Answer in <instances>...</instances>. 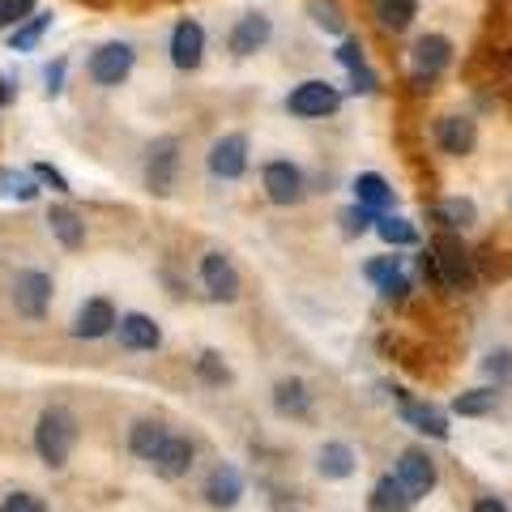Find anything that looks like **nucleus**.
<instances>
[{"mask_svg":"<svg viewBox=\"0 0 512 512\" xmlns=\"http://www.w3.org/2000/svg\"><path fill=\"white\" fill-rule=\"evenodd\" d=\"M427 252H431V261H436V282L444 286V291H470V286L478 282L474 256L453 231H440L436 239H431Z\"/></svg>","mask_w":512,"mask_h":512,"instance_id":"f257e3e1","label":"nucleus"},{"mask_svg":"<svg viewBox=\"0 0 512 512\" xmlns=\"http://www.w3.org/2000/svg\"><path fill=\"white\" fill-rule=\"evenodd\" d=\"M73 444H77V423H73V414L60 410V406L43 410V414H39V427H35V448H39V457H43L52 470H60L64 461H69Z\"/></svg>","mask_w":512,"mask_h":512,"instance_id":"f03ea898","label":"nucleus"},{"mask_svg":"<svg viewBox=\"0 0 512 512\" xmlns=\"http://www.w3.org/2000/svg\"><path fill=\"white\" fill-rule=\"evenodd\" d=\"M338 107H342V94L329 82H299L291 94H286V111L299 120H325Z\"/></svg>","mask_w":512,"mask_h":512,"instance_id":"7ed1b4c3","label":"nucleus"},{"mask_svg":"<svg viewBox=\"0 0 512 512\" xmlns=\"http://www.w3.org/2000/svg\"><path fill=\"white\" fill-rule=\"evenodd\" d=\"M393 478L406 487L410 500H423V495H431V491H436V483H440L436 461H431V457L423 453V448H406V453L397 457V470H393Z\"/></svg>","mask_w":512,"mask_h":512,"instance_id":"20e7f679","label":"nucleus"},{"mask_svg":"<svg viewBox=\"0 0 512 512\" xmlns=\"http://www.w3.org/2000/svg\"><path fill=\"white\" fill-rule=\"evenodd\" d=\"M448 60H453V43L444 35H423L414 43L410 52V64H414V90H427V82H436V77L448 69Z\"/></svg>","mask_w":512,"mask_h":512,"instance_id":"39448f33","label":"nucleus"},{"mask_svg":"<svg viewBox=\"0 0 512 512\" xmlns=\"http://www.w3.org/2000/svg\"><path fill=\"white\" fill-rule=\"evenodd\" d=\"M261 184H265V197L274 205H299L303 201V171L291 163V158H274V163H265Z\"/></svg>","mask_w":512,"mask_h":512,"instance_id":"423d86ee","label":"nucleus"},{"mask_svg":"<svg viewBox=\"0 0 512 512\" xmlns=\"http://www.w3.org/2000/svg\"><path fill=\"white\" fill-rule=\"evenodd\" d=\"M47 299H52V278L39 274V269H22V274L13 278V308H18V316L43 320Z\"/></svg>","mask_w":512,"mask_h":512,"instance_id":"0eeeda50","label":"nucleus"},{"mask_svg":"<svg viewBox=\"0 0 512 512\" xmlns=\"http://www.w3.org/2000/svg\"><path fill=\"white\" fill-rule=\"evenodd\" d=\"M133 73V47L128 43H103L90 56V82L94 86H120Z\"/></svg>","mask_w":512,"mask_h":512,"instance_id":"6e6552de","label":"nucleus"},{"mask_svg":"<svg viewBox=\"0 0 512 512\" xmlns=\"http://www.w3.org/2000/svg\"><path fill=\"white\" fill-rule=\"evenodd\" d=\"M436 146L448 158H466L478 146V124L470 116H440L436 120Z\"/></svg>","mask_w":512,"mask_h":512,"instance_id":"1a4fd4ad","label":"nucleus"},{"mask_svg":"<svg viewBox=\"0 0 512 512\" xmlns=\"http://www.w3.org/2000/svg\"><path fill=\"white\" fill-rule=\"evenodd\" d=\"M210 171L218 180H239V175L248 171V137L244 133H227L214 141L210 150Z\"/></svg>","mask_w":512,"mask_h":512,"instance_id":"9d476101","label":"nucleus"},{"mask_svg":"<svg viewBox=\"0 0 512 512\" xmlns=\"http://www.w3.org/2000/svg\"><path fill=\"white\" fill-rule=\"evenodd\" d=\"M175 171H180V141L163 137L150 146V163H146V180L154 192H171L175 184Z\"/></svg>","mask_w":512,"mask_h":512,"instance_id":"9b49d317","label":"nucleus"},{"mask_svg":"<svg viewBox=\"0 0 512 512\" xmlns=\"http://www.w3.org/2000/svg\"><path fill=\"white\" fill-rule=\"evenodd\" d=\"M201 282H205V291H210L214 299H222V303H231L239 295V274H235V265L222 252H205L201 256Z\"/></svg>","mask_w":512,"mask_h":512,"instance_id":"f8f14e48","label":"nucleus"},{"mask_svg":"<svg viewBox=\"0 0 512 512\" xmlns=\"http://www.w3.org/2000/svg\"><path fill=\"white\" fill-rule=\"evenodd\" d=\"M269 35H274V22H269L265 13H248V18L235 22L227 43H231L235 56H252V52H261V47L269 43Z\"/></svg>","mask_w":512,"mask_h":512,"instance_id":"ddd939ff","label":"nucleus"},{"mask_svg":"<svg viewBox=\"0 0 512 512\" xmlns=\"http://www.w3.org/2000/svg\"><path fill=\"white\" fill-rule=\"evenodd\" d=\"M201 52H205V30L184 18L180 26L171 30V64L175 69H197Z\"/></svg>","mask_w":512,"mask_h":512,"instance_id":"4468645a","label":"nucleus"},{"mask_svg":"<svg viewBox=\"0 0 512 512\" xmlns=\"http://www.w3.org/2000/svg\"><path fill=\"white\" fill-rule=\"evenodd\" d=\"M120 320H116V308H111L107 299H86L82 303V312H77V325L73 333L77 338H107L111 329H116Z\"/></svg>","mask_w":512,"mask_h":512,"instance_id":"2eb2a0df","label":"nucleus"},{"mask_svg":"<svg viewBox=\"0 0 512 512\" xmlns=\"http://www.w3.org/2000/svg\"><path fill=\"white\" fill-rule=\"evenodd\" d=\"M431 222H440V231H466L478 222V205L470 197H444L431 205Z\"/></svg>","mask_w":512,"mask_h":512,"instance_id":"dca6fc26","label":"nucleus"},{"mask_svg":"<svg viewBox=\"0 0 512 512\" xmlns=\"http://www.w3.org/2000/svg\"><path fill=\"white\" fill-rule=\"evenodd\" d=\"M116 329H120V342L128 350H158V342H163V329H158L150 316H141V312L120 316Z\"/></svg>","mask_w":512,"mask_h":512,"instance_id":"f3484780","label":"nucleus"},{"mask_svg":"<svg viewBox=\"0 0 512 512\" xmlns=\"http://www.w3.org/2000/svg\"><path fill=\"white\" fill-rule=\"evenodd\" d=\"M402 419L414 427V431H423V436L431 440H448V419H444V410L440 406H431V402H402Z\"/></svg>","mask_w":512,"mask_h":512,"instance_id":"a211bd4d","label":"nucleus"},{"mask_svg":"<svg viewBox=\"0 0 512 512\" xmlns=\"http://www.w3.org/2000/svg\"><path fill=\"white\" fill-rule=\"evenodd\" d=\"M239 495H244V478H239L235 466H218L210 478H205V500H210L214 508L239 504Z\"/></svg>","mask_w":512,"mask_h":512,"instance_id":"6ab92c4d","label":"nucleus"},{"mask_svg":"<svg viewBox=\"0 0 512 512\" xmlns=\"http://www.w3.org/2000/svg\"><path fill=\"white\" fill-rule=\"evenodd\" d=\"M154 470L163 478H184L192 470V444L184 436H167V444L154 457Z\"/></svg>","mask_w":512,"mask_h":512,"instance_id":"aec40b11","label":"nucleus"},{"mask_svg":"<svg viewBox=\"0 0 512 512\" xmlns=\"http://www.w3.org/2000/svg\"><path fill=\"white\" fill-rule=\"evenodd\" d=\"M367 508H372V512H410V508H414V500H410L406 487L397 483L393 474H384L380 483L372 487V495H367Z\"/></svg>","mask_w":512,"mask_h":512,"instance_id":"412c9836","label":"nucleus"},{"mask_svg":"<svg viewBox=\"0 0 512 512\" xmlns=\"http://www.w3.org/2000/svg\"><path fill=\"white\" fill-rule=\"evenodd\" d=\"M355 466H359V457H355V448H350V444L333 440V444H325L316 453V470L325 478H350V474H355Z\"/></svg>","mask_w":512,"mask_h":512,"instance_id":"4be33fe9","label":"nucleus"},{"mask_svg":"<svg viewBox=\"0 0 512 512\" xmlns=\"http://www.w3.org/2000/svg\"><path fill=\"white\" fill-rule=\"evenodd\" d=\"M372 13L384 30H393V35H402V30L419 18V0H372Z\"/></svg>","mask_w":512,"mask_h":512,"instance_id":"5701e85b","label":"nucleus"},{"mask_svg":"<svg viewBox=\"0 0 512 512\" xmlns=\"http://www.w3.org/2000/svg\"><path fill=\"white\" fill-rule=\"evenodd\" d=\"M355 201L380 214V210H389V205H393V188H389V180H384V175L363 171L359 180H355Z\"/></svg>","mask_w":512,"mask_h":512,"instance_id":"b1692460","label":"nucleus"},{"mask_svg":"<svg viewBox=\"0 0 512 512\" xmlns=\"http://www.w3.org/2000/svg\"><path fill=\"white\" fill-rule=\"evenodd\" d=\"M312 406V397H308V384L303 380H278V389H274V410L286 414V419H303Z\"/></svg>","mask_w":512,"mask_h":512,"instance_id":"393cba45","label":"nucleus"},{"mask_svg":"<svg viewBox=\"0 0 512 512\" xmlns=\"http://www.w3.org/2000/svg\"><path fill=\"white\" fill-rule=\"evenodd\" d=\"M47 227H52V235L60 239L64 248H82V244H86V227H82V218H77L73 210H64V205H56V210H47Z\"/></svg>","mask_w":512,"mask_h":512,"instance_id":"a878e982","label":"nucleus"},{"mask_svg":"<svg viewBox=\"0 0 512 512\" xmlns=\"http://www.w3.org/2000/svg\"><path fill=\"white\" fill-rule=\"evenodd\" d=\"M372 231H376L389 248H410V244H419V231H414V222H410V218H397V214H380Z\"/></svg>","mask_w":512,"mask_h":512,"instance_id":"bb28decb","label":"nucleus"},{"mask_svg":"<svg viewBox=\"0 0 512 512\" xmlns=\"http://www.w3.org/2000/svg\"><path fill=\"white\" fill-rule=\"evenodd\" d=\"M495 406H500V393L495 389H466L453 397V414H461V419H483Z\"/></svg>","mask_w":512,"mask_h":512,"instance_id":"cd10ccee","label":"nucleus"},{"mask_svg":"<svg viewBox=\"0 0 512 512\" xmlns=\"http://www.w3.org/2000/svg\"><path fill=\"white\" fill-rule=\"evenodd\" d=\"M167 436H171V431L163 427V423H137L133 427V436H128V448H133V453L137 457H146V461H154L158 457V448H163L167 444Z\"/></svg>","mask_w":512,"mask_h":512,"instance_id":"c85d7f7f","label":"nucleus"},{"mask_svg":"<svg viewBox=\"0 0 512 512\" xmlns=\"http://www.w3.org/2000/svg\"><path fill=\"white\" fill-rule=\"evenodd\" d=\"M483 372H487V380H495V389H500V384H508V380H512V350H508V346L487 350Z\"/></svg>","mask_w":512,"mask_h":512,"instance_id":"c756f323","label":"nucleus"},{"mask_svg":"<svg viewBox=\"0 0 512 512\" xmlns=\"http://www.w3.org/2000/svg\"><path fill=\"white\" fill-rule=\"evenodd\" d=\"M308 13H312V22H316L320 30H329V35H342L346 18H342V9L333 5V0H312V5H308Z\"/></svg>","mask_w":512,"mask_h":512,"instance_id":"7c9ffc66","label":"nucleus"},{"mask_svg":"<svg viewBox=\"0 0 512 512\" xmlns=\"http://www.w3.org/2000/svg\"><path fill=\"white\" fill-rule=\"evenodd\" d=\"M52 26V13H39V18H30L26 26L13 30V52H30L39 39H43V30Z\"/></svg>","mask_w":512,"mask_h":512,"instance_id":"2f4dec72","label":"nucleus"},{"mask_svg":"<svg viewBox=\"0 0 512 512\" xmlns=\"http://www.w3.org/2000/svg\"><path fill=\"white\" fill-rule=\"evenodd\" d=\"M35 184H30V175L22 171H0V197H18V201H30L35 197Z\"/></svg>","mask_w":512,"mask_h":512,"instance_id":"473e14b6","label":"nucleus"},{"mask_svg":"<svg viewBox=\"0 0 512 512\" xmlns=\"http://www.w3.org/2000/svg\"><path fill=\"white\" fill-rule=\"evenodd\" d=\"M363 274L372 278L376 286H389L393 278H402V256H380V261H372Z\"/></svg>","mask_w":512,"mask_h":512,"instance_id":"72a5a7b5","label":"nucleus"},{"mask_svg":"<svg viewBox=\"0 0 512 512\" xmlns=\"http://www.w3.org/2000/svg\"><path fill=\"white\" fill-rule=\"evenodd\" d=\"M376 218H380L376 210H367V205H359V201H355V210H346V214H342L346 235H363L367 227H376Z\"/></svg>","mask_w":512,"mask_h":512,"instance_id":"f704fd0d","label":"nucleus"},{"mask_svg":"<svg viewBox=\"0 0 512 512\" xmlns=\"http://www.w3.org/2000/svg\"><path fill=\"white\" fill-rule=\"evenodd\" d=\"M0 512H43V500L35 491H13V495H5Z\"/></svg>","mask_w":512,"mask_h":512,"instance_id":"c9c22d12","label":"nucleus"},{"mask_svg":"<svg viewBox=\"0 0 512 512\" xmlns=\"http://www.w3.org/2000/svg\"><path fill=\"white\" fill-rule=\"evenodd\" d=\"M35 0H0V26H18L22 18H30Z\"/></svg>","mask_w":512,"mask_h":512,"instance_id":"e433bc0d","label":"nucleus"},{"mask_svg":"<svg viewBox=\"0 0 512 512\" xmlns=\"http://www.w3.org/2000/svg\"><path fill=\"white\" fill-rule=\"evenodd\" d=\"M338 60L346 64L350 73H363V69H367V60H363V47H359V43H342V47H338Z\"/></svg>","mask_w":512,"mask_h":512,"instance_id":"4c0bfd02","label":"nucleus"},{"mask_svg":"<svg viewBox=\"0 0 512 512\" xmlns=\"http://www.w3.org/2000/svg\"><path fill=\"white\" fill-rule=\"evenodd\" d=\"M201 376H205V380H227V367L218 363L214 350H205V355H201Z\"/></svg>","mask_w":512,"mask_h":512,"instance_id":"58836bf2","label":"nucleus"},{"mask_svg":"<svg viewBox=\"0 0 512 512\" xmlns=\"http://www.w3.org/2000/svg\"><path fill=\"white\" fill-rule=\"evenodd\" d=\"M35 175H39V180H43V184H52L56 192H69V184H64V175H60V171H52V167H47V163H35Z\"/></svg>","mask_w":512,"mask_h":512,"instance_id":"ea45409f","label":"nucleus"},{"mask_svg":"<svg viewBox=\"0 0 512 512\" xmlns=\"http://www.w3.org/2000/svg\"><path fill=\"white\" fill-rule=\"evenodd\" d=\"M380 295H384V299H406V295H410V278H406V274L393 278L389 286H380Z\"/></svg>","mask_w":512,"mask_h":512,"instance_id":"a19ab883","label":"nucleus"},{"mask_svg":"<svg viewBox=\"0 0 512 512\" xmlns=\"http://www.w3.org/2000/svg\"><path fill=\"white\" fill-rule=\"evenodd\" d=\"M474 512H508V508L495 495H483V500H474Z\"/></svg>","mask_w":512,"mask_h":512,"instance_id":"79ce46f5","label":"nucleus"}]
</instances>
